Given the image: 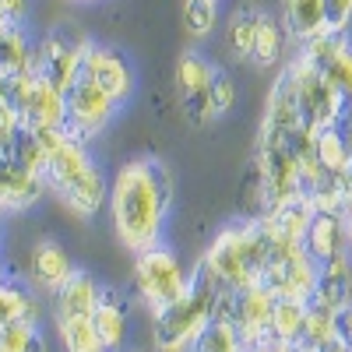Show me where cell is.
Listing matches in <instances>:
<instances>
[{
    "label": "cell",
    "mask_w": 352,
    "mask_h": 352,
    "mask_svg": "<svg viewBox=\"0 0 352 352\" xmlns=\"http://www.w3.org/2000/svg\"><path fill=\"white\" fill-rule=\"evenodd\" d=\"M173 208V173L159 155L127 159L109 180L106 215L113 236L131 254H144L162 243Z\"/></svg>",
    "instance_id": "cell-1"
},
{
    "label": "cell",
    "mask_w": 352,
    "mask_h": 352,
    "mask_svg": "<svg viewBox=\"0 0 352 352\" xmlns=\"http://www.w3.org/2000/svg\"><path fill=\"white\" fill-rule=\"evenodd\" d=\"M46 197L43 138L25 131L11 106L0 109V215L28 212Z\"/></svg>",
    "instance_id": "cell-4"
},
{
    "label": "cell",
    "mask_w": 352,
    "mask_h": 352,
    "mask_svg": "<svg viewBox=\"0 0 352 352\" xmlns=\"http://www.w3.org/2000/svg\"><path fill=\"white\" fill-rule=\"evenodd\" d=\"M116 109L120 106L92 81V74H88L85 64H81L78 74L71 78V85L64 88V131L88 144L113 124Z\"/></svg>",
    "instance_id": "cell-10"
},
{
    "label": "cell",
    "mask_w": 352,
    "mask_h": 352,
    "mask_svg": "<svg viewBox=\"0 0 352 352\" xmlns=\"http://www.w3.org/2000/svg\"><path fill=\"white\" fill-rule=\"evenodd\" d=\"M247 352H307V349H300V345H282V342H261V345H254V349H247Z\"/></svg>",
    "instance_id": "cell-34"
},
{
    "label": "cell",
    "mask_w": 352,
    "mask_h": 352,
    "mask_svg": "<svg viewBox=\"0 0 352 352\" xmlns=\"http://www.w3.org/2000/svg\"><path fill=\"white\" fill-rule=\"evenodd\" d=\"M194 352H247V342H243V335L236 331V324L226 317V310L219 307L215 317H212V324L201 331Z\"/></svg>",
    "instance_id": "cell-28"
},
{
    "label": "cell",
    "mask_w": 352,
    "mask_h": 352,
    "mask_svg": "<svg viewBox=\"0 0 352 352\" xmlns=\"http://www.w3.org/2000/svg\"><path fill=\"white\" fill-rule=\"evenodd\" d=\"M257 25H261V8H236L232 18H229V25H226V46L240 64H250Z\"/></svg>",
    "instance_id": "cell-25"
},
{
    "label": "cell",
    "mask_w": 352,
    "mask_h": 352,
    "mask_svg": "<svg viewBox=\"0 0 352 352\" xmlns=\"http://www.w3.org/2000/svg\"><path fill=\"white\" fill-rule=\"evenodd\" d=\"M88 46H92V39L78 32V28H50L36 43V74L64 92L71 78L78 74V67L85 64Z\"/></svg>",
    "instance_id": "cell-12"
},
{
    "label": "cell",
    "mask_w": 352,
    "mask_h": 352,
    "mask_svg": "<svg viewBox=\"0 0 352 352\" xmlns=\"http://www.w3.org/2000/svg\"><path fill=\"white\" fill-rule=\"evenodd\" d=\"M74 272H78V264L71 261V254L60 240L43 236L28 250V282H32L39 296H56Z\"/></svg>",
    "instance_id": "cell-14"
},
{
    "label": "cell",
    "mask_w": 352,
    "mask_h": 352,
    "mask_svg": "<svg viewBox=\"0 0 352 352\" xmlns=\"http://www.w3.org/2000/svg\"><path fill=\"white\" fill-rule=\"evenodd\" d=\"M18 320H43V303L32 285H21L4 278L0 282V331L18 324Z\"/></svg>",
    "instance_id": "cell-22"
},
{
    "label": "cell",
    "mask_w": 352,
    "mask_h": 352,
    "mask_svg": "<svg viewBox=\"0 0 352 352\" xmlns=\"http://www.w3.org/2000/svg\"><path fill=\"white\" fill-rule=\"evenodd\" d=\"M303 324H307V303H300V300H275L272 335H268V342L300 345V338H303Z\"/></svg>",
    "instance_id": "cell-26"
},
{
    "label": "cell",
    "mask_w": 352,
    "mask_h": 352,
    "mask_svg": "<svg viewBox=\"0 0 352 352\" xmlns=\"http://www.w3.org/2000/svg\"><path fill=\"white\" fill-rule=\"evenodd\" d=\"M303 247L317 264H324L331 257H342L345 254V219L338 212H314Z\"/></svg>",
    "instance_id": "cell-19"
},
{
    "label": "cell",
    "mask_w": 352,
    "mask_h": 352,
    "mask_svg": "<svg viewBox=\"0 0 352 352\" xmlns=\"http://www.w3.org/2000/svg\"><path fill=\"white\" fill-rule=\"evenodd\" d=\"M127 352H155L152 345H138V349H127Z\"/></svg>",
    "instance_id": "cell-38"
},
{
    "label": "cell",
    "mask_w": 352,
    "mask_h": 352,
    "mask_svg": "<svg viewBox=\"0 0 352 352\" xmlns=\"http://www.w3.org/2000/svg\"><path fill=\"white\" fill-rule=\"evenodd\" d=\"M349 190H352V166H349Z\"/></svg>",
    "instance_id": "cell-40"
},
{
    "label": "cell",
    "mask_w": 352,
    "mask_h": 352,
    "mask_svg": "<svg viewBox=\"0 0 352 352\" xmlns=\"http://www.w3.org/2000/svg\"><path fill=\"white\" fill-rule=\"evenodd\" d=\"M236 106V81H232L229 71H215V81H212V116L222 120L226 113H232Z\"/></svg>",
    "instance_id": "cell-31"
},
{
    "label": "cell",
    "mask_w": 352,
    "mask_h": 352,
    "mask_svg": "<svg viewBox=\"0 0 352 352\" xmlns=\"http://www.w3.org/2000/svg\"><path fill=\"white\" fill-rule=\"evenodd\" d=\"M278 21L285 28V39L292 50L331 36L324 0H278Z\"/></svg>",
    "instance_id": "cell-16"
},
{
    "label": "cell",
    "mask_w": 352,
    "mask_h": 352,
    "mask_svg": "<svg viewBox=\"0 0 352 352\" xmlns=\"http://www.w3.org/2000/svg\"><path fill=\"white\" fill-rule=\"evenodd\" d=\"M285 50H289V39H285V28H282L278 14L261 11L257 39H254V53H250V67L254 71H275L282 64Z\"/></svg>",
    "instance_id": "cell-21"
},
{
    "label": "cell",
    "mask_w": 352,
    "mask_h": 352,
    "mask_svg": "<svg viewBox=\"0 0 352 352\" xmlns=\"http://www.w3.org/2000/svg\"><path fill=\"white\" fill-rule=\"evenodd\" d=\"M99 296H102V282L88 268H78L67 278V285L53 296V314L56 317H71V314H88V317H92Z\"/></svg>",
    "instance_id": "cell-20"
},
{
    "label": "cell",
    "mask_w": 352,
    "mask_h": 352,
    "mask_svg": "<svg viewBox=\"0 0 352 352\" xmlns=\"http://www.w3.org/2000/svg\"><path fill=\"white\" fill-rule=\"evenodd\" d=\"M215 64L204 60L197 50H184L176 56L173 67V88H176V102H180L184 116L190 127H212V81H215Z\"/></svg>",
    "instance_id": "cell-11"
},
{
    "label": "cell",
    "mask_w": 352,
    "mask_h": 352,
    "mask_svg": "<svg viewBox=\"0 0 352 352\" xmlns=\"http://www.w3.org/2000/svg\"><path fill=\"white\" fill-rule=\"evenodd\" d=\"M264 226L272 232V250H268V264H264L261 285L272 292L275 300H300L310 303L314 285H317V272L320 264L307 254L303 240H292L264 215Z\"/></svg>",
    "instance_id": "cell-7"
},
{
    "label": "cell",
    "mask_w": 352,
    "mask_h": 352,
    "mask_svg": "<svg viewBox=\"0 0 352 352\" xmlns=\"http://www.w3.org/2000/svg\"><path fill=\"white\" fill-rule=\"evenodd\" d=\"M0 352H50L46 331L39 320H18L0 331Z\"/></svg>",
    "instance_id": "cell-29"
},
{
    "label": "cell",
    "mask_w": 352,
    "mask_h": 352,
    "mask_svg": "<svg viewBox=\"0 0 352 352\" xmlns=\"http://www.w3.org/2000/svg\"><path fill=\"white\" fill-rule=\"evenodd\" d=\"M222 289L194 268V282L176 303H169L162 314L148 317L152 320V349L155 352H194L201 331L212 324L219 310Z\"/></svg>",
    "instance_id": "cell-5"
},
{
    "label": "cell",
    "mask_w": 352,
    "mask_h": 352,
    "mask_svg": "<svg viewBox=\"0 0 352 352\" xmlns=\"http://www.w3.org/2000/svg\"><path fill=\"white\" fill-rule=\"evenodd\" d=\"M328 11V32L331 36H349L352 28V0H324Z\"/></svg>",
    "instance_id": "cell-32"
},
{
    "label": "cell",
    "mask_w": 352,
    "mask_h": 352,
    "mask_svg": "<svg viewBox=\"0 0 352 352\" xmlns=\"http://www.w3.org/2000/svg\"><path fill=\"white\" fill-rule=\"evenodd\" d=\"M268 250H272V232L264 219H232L212 236V243L204 247L194 268L208 275L222 292H240L261 285Z\"/></svg>",
    "instance_id": "cell-3"
},
{
    "label": "cell",
    "mask_w": 352,
    "mask_h": 352,
    "mask_svg": "<svg viewBox=\"0 0 352 352\" xmlns=\"http://www.w3.org/2000/svg\"><path fill=\"white\" fill-rule=\"evenodd\" d=\"M335 342H342V317H335L328 310H317V307L307 303V324H303L300 349L317 352V349H328Z\"/></svg>",
    "instance_id": "cell-27"
},
{
    "label": "cell",
    "mask_w": 352,
    "mask_h": 352,
    "mask_svg": "<svg viewBox=\"0 0 352 352\" xmlns=\"http://www.w3.org/2000/svg\"><path fill=\"white\" fill-rule=\"evenodd\" d=\"M342 219H345V254L352 257V208H349Z\"/></svg>",
    "instance_id": "cell-35"
},
{
    "label": "cell",
    "mask_w": 352,
    "mask_h": 352,
    "mask_svg": "<svg viewBox=\"0 0 352 352\" xmlns=\"http://www.w3.org/2000/svg\"><path fill=\"white\" fill-rule=\"evenodd\" d=\"M8 278V272H4V261H0V282H4Z\"/></svg>",
    "instance_id": "cell-39"
},
{
    "label": "cell",
    "mask_w": 352,
    "mask_h": 352,
    "mask_svg": "<svg viewBox=\"0 0 352 352\" xmlns=\"http://www.w3.org/2000/svg\"><path fill=\"white\" fill-rule=\"evenodd\" d=\"M96 335L106 352H127L131 345V303L124 292H116L113 285H102V296L96 303Z\"/></svg>",
    "instance_id": "cell-17"
},
{
    "label": "cell",
    "mask_w": 352,
    "mask_h": 352,
    "mask_svg": "<svg viewBox=\"0 0 352 352\" xmlns=\"http://www.w3.org/2000/svg\"><path fill=\"white\" fill-rule=\"evenodd\" d=\"M317 352H352V345L342 338V342H335V345H328V349H317Z\"/></svg>",
    "instance_id": "cell-37"
},
{
    "label": "cell",
    "mask_w": 352,
    "mask_h": 352,
    "mask_svg": "<svg viewBox=\"0 0 352 352\" xmlns=\"http://www.w3.org/2000/svg\"><path fill=\"white\" fill-rule=\"evenodd\" d=\"M310 307L317 310H328L335 317H345V310L352 307V257H331L320 264L317 272V285H314V296Z\"/></svg>",
    "instance_id": "cell-18"
},
{
    "label": "cell",
    "mask_w": 352,
    "mask_h": 352,
    "mask_svg": "<svg viewBox=\"0 0 352 352\" xmlns=\"http://www.w3.org/2000/svg\"><path fill=\"white\" fill-rule=\"evenodd\" d=\"M4 102L14 109L18 124L39 138L64 131V92L53 88L46 78H39L36 71L4 81Z\"/></svg>",
    "instance_id": "cell-8"
},
{
    "label": "cell",
    "mask_w": 352,
    "mask_h": 352,
    "mask_svg": "<svg viewBox=\"0 0 352 352\" xmlns=\"http://www.w3.org/2000/svg\"><path fill=\"white\" fill-rule=\"evenodd\" d=\"M184 28L190 39H208L219 28V0H184Z\"/></svg>",
    "instance_id": "cell-30"
},
{
    "label": "cell",
    "mask_w": 352,
    "mask_h": 352,
    "mask_svg": "<svg viewBox=\"0 0 352 352\" xmlns=\"http://www.w3.org/2000/svg\"><path fill=\"white\" fill-rule=\"evenodd\" d=\"M219 307L226 310V317L236 324V331L243 335L247 349L268 342L272 335V314H275V296L264 285H250L240 292H222Z\"/></svg>",
    "instance_id": "cell-13"
},
{
    "label": "cell",
    "mask_w": 352,
    "mask_h": 352,
    "mask_svg": "<svg viewBox=\"0 0 352 352\" xmlns=\"http://www.w3.org/2000/svg\"><path fill=\"white\" fill-rule=\"evenodd\" d=\"M85 71L92 74V81L102 88L116 106H124L134 96V67H131V60L120 50L92 43L88 53H85Z\"/></svg>",
    "instance_id": "cell-15"
},
{
    "label": "cell",
    "mask_w": 352,
    "mask_h": 352,
    "mask_svg": "<svg viewBox=\"0 0 352 352\" xmlns=\"http://www.w3.org/2000/svg\"><path fill=\"white\" fill-rule=\"evenodd\" d=\"M310 53V60L320 67L335 92V134L352 148V43L349 36H324L310 46H300Z\"/></svg>",
    "instance_id": "cell-9"
},
{
    "label": "cell",
    "mask_w": 352,
    "mask_h": 352,
    "mask_svg": "<svg viewBox=\"0 0 352 352\" xmlns=\"http://www.w3.org/2000/svg\"><path fill=\"white\" fill-rule=\"evenodd\" d=\"M28 18V0H0V36L21 28Z\"/></svg>",
    "instance_id": "cell-33"
},
{
    "label": "cell",
    "mask_w": 352,
    "mask_h": 352,
    "mask_svg": "<svg viewBox=\"0 0 352 352\" xmlns=\"http://www.w3.org/2000/svg\"><path fill=\"white\" fill-rule=\"evenodd\" d=\"M190 282H194V268H187L173 247L159 243V247L144 250V254H134L131 296L148 317L162 314L169 303L180 300L190 289Z\"/></svg>",
    "instance_id": "cell-6"
},
{
    "label": "cell",
    "mask_w": 352,
    "mask_h": 352,
    "mask_svg": "<svg viewBox=\"0 0 352 352\" xmlns=\"http://www.w3.org/2000/svg\"><path fill=\"white\" fill-rule=\"evenodd\" d=\"M43 184L46 197H53L74 219H96L106 212L109 176L88 152V144L71 138L67 131L43 134Z\"/></svg>",
    "instance_id": "cell-2"
},
{
    "label": "cell",
    "mask_w": 352,
    "mask_h": 352,
    "mask_svg": "<svg viewBox=\"0 0 352 352\" xmlns=\"http://www.w3.org/2000/svg\"><path fill=\"white\" fill-rule=\"evenodd\" d=\"M36 71V43H28L25 25L0 36V78H21Z\"/></svg>",
    "instance_id": "cell-23"
},
{
    "label": "cell",
    "mask_w": 352,
    "mask_h": 352,
    "mask_svg": "<svg viewBox=\"0 0 352 352\" xmlns=\"http://www.w3.org/2000/svg\"><path fill=\"white\" fill-rule=\"evenodd\" d=\"M342 338L352 345V307L345 310V317H342Z\"/></svg>",
    "instance_id": "cell-36"
},
{
    "label": "cell",
    "mask_w": 352,
    "mask_h": 352,
    "mask_svg": "<svg viewBox=\"0 0 352 352\" xmlns=\"http://www.w3.org/2000/svg\"><path fill=\"white\" fill-rule=\"evenodd\" d=\"M53 331L64 352H106L99 335H96V320L88 314H71V317H56L53 314Z\"/></svg>",
    "instance_id": "cell-24"
}]
</instances>
